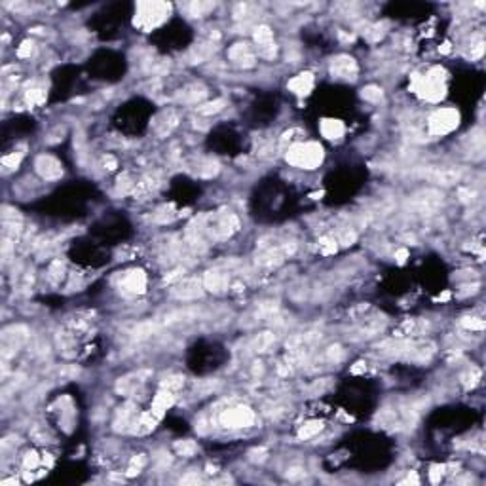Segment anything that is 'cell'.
<instances>
[{
	"label": "cell",
	"instance_id": "obj_29",
	"mask_svg": "<svg viewBox=\"0 0 486 486\" xmlns=\"http://www.w3.org/2000/svg\"><path fill=\"white\" fill-rule=\"evenodd\" d=\"M32 50H34V44L32 42H23L21 46H19V50H17V55L21 59H25V57H30V54H32Z\"/></svg>",
	"mask_w": 486,
	"mask_h": 486
},
{
	"label": "cell",
	"instance_id": "obj_9",
	"mask_svg": "<svg viewBox=\"0 0 486 486\" xmlns=\"http://www.w3.org/2000/svg\"><path fill=\"white\" fill-rule=\"evenodd\" d=\"M228 57L234 65H238V67H242V69H251V67H255V63H257L255 54L251 52V48H249L245 42L234 44V46L228 50Z\"/></svg>",
	"mask_w": 486,
	"mask_h": 486
},
{
	"label": "cell",
	"instance_id": "obj_34",
	"mask_svg": "<svg viewBox=\"0 0 486 486\" xmlns=\"http://www.w3.org/2000/svg\"><path fill=\"white\" fill-rule=\"evenodd\" d=\"M483 52H485V44L479 42V44H477V48H475V50L471 52V57H475V59L481 57V55H483Z\"/></svg>",
	"mask_w": 486,
	"mask_h": 486
},
{
	"label": "cell",
	"instance_id": "obj_30",
	"mask_svg": "<svg viewBox=\"0 0 486 486\" xmlns=\"http://www.w3.org/2000/svg\"><path fill=\"white\" fill-rule=\"evenodd\" d=\"M444 473V465H433L431 467V471H429V479H431V483H439L441 481V477H443Z\"/></svg>",
	"mask_w": 486,
	"mask_h": 486
},
{
	"label": "cell",
	"instance_id": "obj_32",
	"mask_svg": "<svg viewBox=\"0 0 486 486\" xmlns=\"http://www.w3.org/2000/svg\"><path fill=\"white\" fill-rule=\"evenodd\" d=\"M205 8H209V4H201V2H194V4H190V12L194 17H200L203 14V10Z\"/></svg>",
	"mask_w": 486,
	"mask_h": 486
},
{
	"label": "cell",
	"instance_id": "obj_6",
	"mask_svg": "<svg viewBox=\"0 0 486 486\" xmlns=\"http://www.w3.org/2000/svg\"><path fill=\"white\" fill-rule=\"evenodd\" d=\"M253 38H255V42H257V48H258V55L260 57H266V59H273L275 57V42H273V34L270 27H266V25H258L255 32H253Z\"/></svg>",
	"mask_w": 486,
	"mask_h": 486
},
{
	"label": "cell",
	"instance_id": "obj_36",
	"mask_svg": "<svg viewBox=\"0 0 486 486\" xmlns=\"http://www.w3.org/2000/svg\"><path fill=\"white\" fill-rule=\"evenodd\" d=\"M355 242V234L353 232H350V234H346L344 236V240H342V243L344 245H351V243Z\"/></svg>",
	"mask_w": 486,
	"mask_h": 486
},
{
	"label": "cell",
	"instance_id": "obj_17",
	"mask_svg": "<svg viewBox=\"0 0 486 486\" xmlns=\"http://www.w3.org/2000/svg\"><path fill=\"white\" fill-rule=\"evenodd\" d=\"M175 452L179 454V456L183 458H190L196 454V450H198V446L194 441H190V439H186V441H179V443H175Z\"/></svg>",
	"mask_w": 486,
	"mask_h": 486
},
{
	"label": "cell",
	"instance_id": "obj_5",
	"mask_svg": "<svg viewBox=\"0 0 486 486\" xmlns=\"http://www.w3.org/2000/svg\"><path fill=\"white\" fill-rule=\"evenodd\" d=\"M218 422L222 428L228 429L249 428L255 424V412L249 406H234V408H226L218 416Z\"/></svg>",
	"mask_w": 486,
	"mask_h": 486
},
{
	"label": "cell",
	"instance_id": "obj_1",
	"mask_svg": "<svg viewBox=\"0 0 486 486\" xmlns=\"http://www.w3.org/2000/svg\"><path fill=\"white\" fill-rule=\"evenodd\" d=\"M325 158L323 152V146L314 141H308V143H295L287 148L285 160L295 165V167H300V169H315L321 165Z\"/></svg>",
	"mask_w": 486,
	"mask_h": 486
},
{
	"label": "cell",
	"instance_id": "obj_3",
	"mask_svg": "<svg viewBox=\"0 0 486 486\" xmlns=\"http://www.w3.org/2000/svg\"><path fill=\"white\" fill-rule=\"evenodd\" d=\"M444 80H446V72L441 67H435L426 74V76H416L414 78V89L416 93L426 101L437 103L444 97Z\"/></svg>",
	"mask_w": 486,
	"mask_h": 486
},
{
	"label": "cell",
	"instance_id": "obj_26",
	"mask_svg": "<svg viewBox=\"0 0 486 486\" xmlns=\"http://www.w3.org/2000/svg\"><path fill=\"white\" fill-rule=\"evenodd\" d=\"M461 327H465V329L469 330H483L485 329V321L483 319H477V317H465L461 321Z\"/></svg>",
	"mask_w": 486,
	"mask_h": 486
},
{
	"label": "cell",
	"instance_id": "obj_25",
	"mask_svg": "<svg viewBox=\"0 0 486 486\" xmlns=\"http://www.w3.org/2000/svg\"><path fill=\"white\" fill-rule=\"evenodd\" d=\"M273 342V336L270 332H264V334H260L257 340H255V350L257 351H264V350H268V346Z\"/></svg>",
	"mask_w": 486,
	"mask_h": 486
},
{
	"label": "cell",
	"instance_id": "obj_7",
	"mask_svg": "<svg viewBox=\"0 0 486 486\" xmlns=\"http://www.w3.org/2000/svg\"><path fill=\"white\" fill-rule=\"evenodd\" d=\"M330 74L338 80H355L357 63L350 55H338L330 61Z\"/></svg>",
	"mask_w": 486,
	"mask_h": 486
},
{
	"label": "cell",
	"instance_id": "obj_33",
	"mask_svg": "<svg viewBox=\"0 0 486 486\" xmlns=\"http://www.w3.org/2000/svg\"><path fill=\"white\" fill-rule=\"evenodd\" d=\"M304 471H302L300 467H293V469H289L287 471V479H300Z\"/></svg>",
	"mask_w": 486,
	"mask_h": 486
},
{
	"label": "cell",
	"instance_id": "obj_12",
	"mask_svg": "<svg viewBox=\"0 0 486 486\" xmlns=\"http://www.w3.org/2000/svg\"><path fill=\"white\" fill-rule=\"evenodd\" d=\"M289 89L295 93V95H298V97H304V95H308L312 89H314V74L312 72H302L298 76H295L293 80H289Z\"/></svg>",
	"mask_w": 486,
	"mask_h": 486
},
{
	"label": "cell",
	"instance_id": "obj_39",
	"mask_svg": "<svg viewBox=\"0 0 486 486\" xmlns=\"http://www.w3.org/2000/svg\"><path fill=\"white\" fill-rule=\"evenodd\" d=\"M17 483V479H8V481H2V485H14Z\"/></svg>",
	"mask_w": 486,
	"mask_h": 486
},
{
	"label": "cell",
	"instance_id": "obj_31",
	"mask_svg": "<svg viewBox=\"0 0 486 486\" xmlns=\"http://www.w3.org/2000/svg\"><path fill=\"white\" fill-rule=\"evenodd\" d=\"M19 160H21V154H10V156H6L2 160V163H4L6 167H17Z\"/></svg>",
	"mask_w": 486,
	"mask_h": 486
},
{
	"label": "cell",
	"instance_id": "obj_15",
	"mask_svg": "<svg viewBox=\"0 0 486 486\" xmlns=\"http://www.w3.org/2000/svg\"><path fill=\"white\" fill-rule=\"evenodd\" d=\"M203 287L213 291V293H220V291H224L228 287V275L222 272H216V270H211L203 277Z\"/></svg>",
	"mask_w": 486,
	"mask_h": 486
},
{
	"label": "cell",
	"instance_id": "obj_24",
	"mask_svg": "<svg viewBox=\"0 0 486 486\" xmlns=\"http://www.w3.org/2000/svg\"><path fill=\"white\" fill-rule=\"evenodd\" d=\"M25 99H27V103H29L30 107H34V105H40V103H44L46 95H44L42 89H29V91H27V95H25Z\"/></svg>",
	"mask_w": 486,
	"mask_h": 486
},
{
	"label": "cell",
	"instance_id": "obj_20",
	"mask_svg": "<svg viewBox=\"0 0 486 486\" xmlns=\"http://www.w3.org/2000/svg\"><path fill=\"white\" fill-rule=\"evenodd\" d=\"M361 97L365 101H371V103H378V101H382L384 93L378 86H367L361 89Z\"/></svg>",
	"mask_w": 486,
	"mask_h": 486
},
{
	"label": "cell",
	"instance_id": "obj_18",
	"mask_svg": "<svg viewBox=\"0 0 486 486\" xmlns=\"http://www.w3.org/2000/svg\"><path fill=\"white\" fill-rule=\"evenodd\" d=\"M224 105H226V101L224 99H215L211 103H205V105H201L200 108H198V112L203 116H211V114H216V112H220L222 108H224Z\"/></svg>",
	"mask_w": 486,
	"mask_h": 486
},
{
	"label": "cell",
	"instance_id": "obj_14",
	"mask_svg": "<svg viewBox=\"0 0 486 486\" xmlns=\"http://www.w3.org/2000/svg\"><path fill=\"white\" fill-rule=\"evenodd\" d=\"M319 129H321V135L327 137V139H330V141L342 139L344 131H346L342 122H340V120H334V118H325V120H321Z\"/></svg>",
	"mask_w": 486,
	"mask_h": 486
},
{
	"label": "cell",
	"instance_id": "obj_38",
	"mask_svg": "<svg viewBox=\"0 0 486 486\" xmlns=\"http://www.w3.org/2000/svg\"><path fill=\"white\" fill-rule=\"evenodd\" d=\"M181 483H200V477H198V475H188V477H185Z\"/></svg>",
	"mask_w": 486,
	"mask_h": 486
},
{
	"label": "cell",
	"instance_id": "obj_10",
	"mask_svg": "<svg viewBox=\"0 0 486 486\" xmlns=\"http://www.w3.org/2000/svg\"><path fill=\"white\" fill-rule=\"evenodd\" d=\"M34 167H36V173L46 181H54V179H59L63 175L61 163L54 156H46V154L40 156L34 162Z\"/></svg>",
	"mask_w": 486,
	"mask_h": 486
},
{
	"label": "cell",
	"instance_id": "obj_2",
	"mask_svg": "<svg viewBox=\"0 0 486 486\" xmlns=\"http://www.w3.org/2000/svg\"><path fill=\"white\" fill-rule=\"evenodd\" d=\"M171 12V6L165 2H139L133 25L143 30H152L162 25Z\"/></svg>",
	"mask_w": 486,
	"mask_h": 486
},
{
	"label": "cell",
	"instance_id": "obj_23",
	"mask_svg": "<svg viewBox=\"0 0 486 486\" xmlns=\"http://www.w3.org/2000/svg\"><path fill=\"white\" fill-rule=\"evenodd\" d=\"M144 463H146V459L144 456H135L131 459V463H129L128 467V477H135V475H139L141 469L144 467Z\"/></svg>",
	"mask_w": 486,
	"mask_h": 486
},
{
	"label": "cell",
	"instance_id": "obj_21",
	"mask_svg": "<svg viewBox=\"0 0 486 486\" xmlns=\"http://www.w3.org/2000/svg\"><path fill=\"white\" fill-rule=\"evenodd\" d=\"M321 422H310V424H306V426H302L300 431H298V437L300 439H310V437H314L315 433H319L321 431Z\"/></svg>",
	"mask_w": 486,
	"mask_h": 486
},
{
	"label": "cell",
	"instance_id": "obj_28",
	"mask_svg": "<svg viewBox=\"0 0 486 486\" xmlns=\"http://www.w3.org/2000/svg\"><path fill=\"white\" fill-rule=\"evenodd\" d=\"M23 463H25V467H27V469L32 471V469H36V467L40 465V458L36 456L34 452H29V454L25 456V461H23Z\"/></svg>",
	"mask_w": 486,
	"mask_h": 486
},
{
	"label": "cell",
	"instance_id": "obj_27",
	"mask_svg": "<svg viewBox=\"0 0 486 486\" xmlns=\"http://www.w3.org/2000/svg\"><path fill=\"white\" fill-rule=\"evenodd\" d=\"M183 382H185V380H183V376H171L169 380H165V382L162 384V387H165V389H169V391L175 393L177 389H181V387H183Z\"/></svg>",
	"mask_w": 486,
	"mask_h": 486
},
{
	"label": "cell",
	"instance_id": "obj_22",
	"mask_svg": "<svg viewBox=\"0 0 486 486\" xmlns=\"http://www.w3.org/2000/svg\"><path fill=\"white\" fill-rule=\"evenodd\" d=\"M336 249H338V242L334 238H321L319 240V251L323 255H332V253H336Z\"/></svg>",
	"mask_w": 486,
	"mask_h": 486
},
{
	"label": "cell",
	"instance_id": "obj_37",
	"mask_svg": "<svg viewBox=\"0 0 486 486\" xmlns=\"http://www.w3.org/2000/svg\"><path fill=\"white\" fill-rule=\"evenodd\" d=\"M406 257H408L406 249H401V251H397V262H399V264H403V262L406 260Z\"/></svg>",
	"mask_w": 486,
	"mask_h": 486
},
{
	"label": "cell",
	"instance_id": "obj_35",
	"mask_svg": "<svg viewBox=\"0 0 486 486\" xmlns=\"http://www.w3.org/2000/svg\"><path fill=\"white\" fill-rule=\"evenodd\" d=\"M103 162H105L107 169H114V167H116V160L112 156H105V160H103Z\"/></svg>",
	"mask_w": 486,
	"mask_h": 486
},
{
	"label": "cell",
	"instance_id": "obj_11",
	"mask_svg": "<svg viewBox=\"0 0 486 486\" xmlns=\"http://www.w3.org/2000/svg\"><path fill=\"white\" fill-rule=\"evenodd\" d=\"M201 289H203V283L198 281V279H185V281H181L179 285L173 289V295L179 300H190V298H198L200 297Z\"/></svg>",
	"mask_w": 486,
	"mask_h": 486
},
{
	"label": "cell",
	"instance_id": "obj_8",
	"mask_svg": "<svg viewBox=\"0 0 486 486\" xmlns=\"http://www.w3.org/2000/svg\"><path fill=\"white\" fill-rule=\"evenodd\" d=\"M120 289L124 295H143L144 289H146V275H144L143 270H131L128 272L124 277H122V283H120Z\"/></svg>",
	"mask_w": 486,
	"mask_h": 486
},
{
	"label": "cell",
	"instance_id": "obj_19",
	"mask_svg": "<svg viewBox=\"0 0 486 486\" xmlns=\"http://www.w3.org/2000/svg\"><path fill=\"white\" fill-rule=\"evenodd\" d=\"M203 95H205V89L196 84V86L186 87L183 91V101L185 103H198L200 99H203Z\"/></svg>",
	"mask_w": 486,
	"mask_h": 486
},
{
	"label": "cell",
	"instance_id": "obj_13",
	"mask_svg": "<svg viewBox=\"0 0 486 486\" xmlns=\"http://www.w3.org/2000/svg\"><path fill=\"white\" fill-rule=\"evenodd\" d=\"M441 203H443V196L437 190H426V192H420V194L414 196V205L420 211L437 209Z\"/></svg>",
	"mask_w": 486,
	"mask_h": 486
},
{
	"label": "cell",
	"instance_id": "obj_16",
	"mask_svg": "<svg viewBox=\"0 0 486 486\" xmlns=\"http://www.w3.org/2000/svg\"><path fill=\"white\" fill-rule=\"evenodd\" d=\"M428 177L433 183H439V185H454L459 179V173L454 169H435L433 173H429Z\"/></svg>",
	"mask_w": 486,
	"mask_h": 486
},
{
	"label": "cell",
	"instance_id": "obj_4",
	"mask_svg": "<svg viewBox=\"0 0 486 486\" xmlns=\"http://www.w3.org/2000/svg\"><path fill=\"white\" fill-rule=\"evenodd\" d=\"M459 124V112L456 108H439L429 116L428 128L431 135H446Z\"/></svg>",
	"mask_w": 486,
	"mask_h": 486
}]
</instances>
